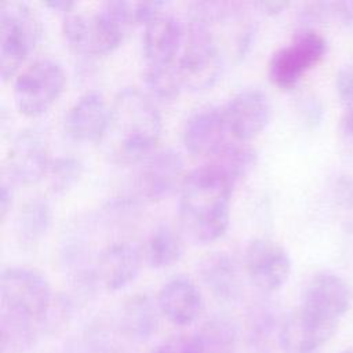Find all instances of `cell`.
Wrapping results in <instances>:
<instances>
[{
  "instance_id": "d6a6232c",
  "label": "cell",
  "mask_w": 353,
  "mask_h": 353,
  "mask_svg": "<svg viewBox=\"0 0 353 353\" xmlns=\"http://www.w3.org/2000/svg\"><path fill=\"white\" fill-rule=\"evenodd\" d=\"M288 6H290V3H287V1H261V3H258V7H261L268 14L280 12Z\"/></svg>"
},
{
  "instance_id": "4dcf8cb0",
  "label": "cell",
  "mask_w": 353,
  "mask_h": 353,
  "mask_svg": "<svg viewBox=\"0 0 353 353\" xmlns=\"http://www.w3.org/2000/svg\"><path fill=\"white\" fill-rule=\"evenodd\" d=\"M0 188V219L4 221L12 204V189L11 183H8L6 179H3Z\"/></svg>"
},
{
  "instance_id": "3957f363",
  "label": "cell",
  "mask_w": 353,
  "mask_h": 353,
  "mask_svg": "<svg viewBox=\"0 0 353 353\" xmlns=\"http://www.w3.org/2000/svg\"><path fill=\"white\" fill-rule=\"evenodd\" d=\"M212 23L190 14L185 40L176 61L182 87L203 90L211 87L222 72V54L214 39Z\"/></svg>"
},
{
  "instance_id": "30bf717a",
  "label": "cell",
  "mask_w": 353,
  "mask_h": 353,
  "mask_svg": "<svg viewBox=\"0 0 353 353\" xmlns=\"http://www.w3.org/2000/svg\"><path fill=\"white\" fill-rule=\"evenodd\" d=\"M244 268L262 292H274L288 280L291 258L287 250L268 237H254L244 248Z\"/></svg>"
},
{
  "instance_id": "ac0fdd59",
  "label": "cell",
  "mask_w": 353,
  "mask_h": 353,
  "mask_svg": "<svg viewBox=\"0 0 353 353\" xmlns=\"http://www.w3.org/2000/svg\"><path fill=\"white\" fill-rule=\"evenodd\" d=\"M143 261L142 251L128 241L106 245L95 261L98 283L108 291H119L135 280Z\"/></svg>"
},
{
  "instance_id": "8fae6325",
  "label": "cell",
  "mask_w": 353,
  "mask_h": 353,
  "mask_svg": "<svg viewBox=\"0 0 353 353\" xmlns=\"http://www.w3.org/2000/svg\"><path fill=\"white\" fill-rule=\"evenodd\" d=\"M185 40V26L170 12L160 11L143 25L142 50L145 68L175 66Z\"/></svg>"
},
{
  "instance_id": "d4e9b609",
  "label": "cell",
  "mask_w": 353,
  "mask_h": 353,
  "mask_svg": "<svg viewBox=\"0 0 353 353\" xmlns=\"http://www.w3.org/2000/svg\"><path fill=\"white\" fill-rule=\"evenodd\" d=\"M83 168L84 167L81 160L76 156L66 154L51 159L46 172L48 176L50 188L57 193L68 190L79 181Z\"/></svg>"
},
{
  "instance_id": "2e32d148",
  "label": "cell",
  "mask_w": 353,
  "mask_h": 353,
  "mask_svg": "<svg viewBox=\"0 0 353 353\" xmlns=\"http://www.w3.org/2000/svg\"><path fill=\"white\" fill-rule=\"evenodd\" d=\"M48 164L47 142L39 131L26 128L14 137L7 153V171L14 181L34 182L47 172Z\"/></svg>"
},
{
  "instance_id": "836d02e7",
  "label": "cell",
  "mask_w": 353,
  "mask_h": 353,
  "mask_svg": "<svg viewBox=\"0 0 353 353\" xmlns=\"http://www.w3.org/2000/svg\"><path fill=\"white\" fill-rule=\"evenodd\" d=\"M47 7L55 10V11H62L63 14H66L68 11H70L73 7H76L74 1L70 0H48L44 3Z\"/></svg>"
},
{
  "instance_id": "52a82bcc",
  "label": "cell",
  "mask_w": 353,
  "mask_h": 353,
  "mask_svg": "<svg viewBox=\"0 0 353 353\" xmlns=\"http://www.w3.org/2000/svg\"><path fill=\"white\" fill-rule=\"evenodd\" d=\"M65 81V70L57 59L51 57L33 59L14 80L12 94L17 108L26 116L41 114L59 97Z\"/></svg>"
},
{
  "instance_id": "ba28073f",
  "label": "cell",
  "mask_w": 353,
  "mask_h": 353,
  "mask_svg": "<svg viewBox=\"0 0 353 353\" xmlns=\"http://www.w3.org/2000/svg\"><path fill=\"white\" fill-rule=\"evenodd\" d=\"M327 41L316 29L298 30L292 40L277 48L268 63V76L283 90L292 88L325 55Z\"/></svg>"
},
{
  "instance_id": "cb8c5ba5",
  "label": "cell",
  "mask_w": 353,
  "mask_h": 353,
  "mask_svg": "<svg viewBox=\"0 0 353 353\" xmlns=\"http://www.w3.org/2000/svg\"><path fill=\"white\" fill-rule=\"evenodd\" d=\"M205 353H233L237 343V327L226 316H212L196 331Z\"/></svg>"
},
{
  "instance_id": "1f68e13d",
  "label": "cell",
  "mask_w": 353,
  "mask_h": 353,
  "mask_svg": "<svg viewBox=\"0 0 353 353\" xmlns=\"http://www.w3.org/2000/svg\"><path fill=\"white\" fill-rule=\"evenodd\" d=\"M334 14L338 15L350 28H353V1L334 3Z\"/></svg>"
},
{
  "instance_id": "277c9868",
  "label": "cell",
  "mask_w": 353,
  "mask_h": 353,
  "mask_svg": "<svg viewBox=\"0 0 353 353\" xmlns=\"http://www.w3.org/2000/svg\"><path fill=\"white\" fill-rule=\"evenodd\" d=\"M349 306L350 291L346 281L334 272L321 270L306 283L296 310L332 336Z\"/></svg>"
},
{
  "instance_id": "f546056e",
  "label": "cell",
  "mask_w": 353,
  "mask_h": 353,
  "mask_svg": "<svg viewBox=\"0 0 353 353\" xmlns=\"http://www.w3.org/2000/svg\"><path fill=\"white\" fill-rule=\"evenodd\" d=\"M302 113H303V116H305V120H306L309 124L314 125V124L320 123V120H321L323 108H321L320 102H319L316 98L310 97V98H306V101L303 102V105H302Z\"/></svg>"
},
{
  "instance_id": "7a4b0ae2",
  "label": "cell",
  "mask_w": 353,
  "mask_h": 353,
  "mask_svg": "<svg viewBox=\"0 0 353 353\" xmlns=\"http://www.w3.org/2000/svg\"><path fill=\"white\" fill-rule=\"evenodd\" d=\"M161 134V116L153 101L137 87H123L114 95L108 124L98 141L105 156L121 164L149 156Z\"/></svg>"
},
{
  "instance_id": "d6986e66",
  "label": "cell",
  "mask_w": 353,
  "mask_h": 353,
  "mask_svg": "<svg viewBox=\"0 0 353 353\" xmlns=\"http://www.w3.org/2000/svg\"><path fill=\"white\" fill-rule=\"evenodd\" d=\"M200 279L219 301L232 302L241 294V277L233 256L225 251H212L197 263Z\"/></svg>"
},
{
  "instance_id": "7c38bea8",
  "label": "cell",
  "mask_w": 353,
  "mask_h": 353,
  "mask_svg": "<svg viewBox=\"0 0 353 353\" xmlns=\"http://www.w3.org/2000/svg\"><path fill=\"white\" fill-rule=\"evenodd\" d=\"M183 160L172 148L152 152L143 159L138 170L135 186L148 200H160L168 196L183 181Z\"/></svg>"
},
{
  "instance_id": "484cf974",
  "label": "cell",
  "mask_w": 353,
  "mask_h": 353,
  "mask_svg": "<svg viewBox=\"0 0 353 353\" xmlns=\"http://www.w3.org/2000/svg\"><path fill=\"white\" fill-rule=\"evenodd\" d=\"M143 80L149 91L161 99L175 98L182 88L176 65L170 68H145Z\"/></svg>"
},
{
  "instance_id": "f1b7e54d",
  "label": "cell",
  "mask_w": 353,
  "mask_h": 353,
  "mask_svg": "<svg viewBox=\"0 0 353 353\" xmlns=\"http://www.w3.org/2000/svg\"><path fill=\"white\" fill-rule=\"evenodd\" d=\"M150 353H205L204 346L196 332L178 334L156 345Z\"/></svg>"
},
{
  "instance_id": "6da1fadb",
  "label": "cell",
  "mask_w": 353,
  "mask_h": 353,
  "mask_svg": "<svg viewBox=\"0 0 353 353\" xmlns=\"http://www.w3.org/2000/svg\"><path fill=\"white\" fill-rule=\"evenodd\" d=\"M236 183L234 178L211 159L185 175L179 186V219L193 241L210 243L225 233Z\"/></svg>"
},
{
  "instance_id": "e575fe53",
  "label": "cell",
  "mask_w": 353,
  "mask_h": 353,
  "mask_svg": "<svg viewBox=\"0 0 353 353\" xmlns=\"http://www.w3.org/2000/svg\"><path fill=\"white\" fill-rule=\"evenodd\" d=\"M343 353H353V349H346Z\"/></svg>"
},
{
  "instance_id": "83f0119b",
  "label": "cell",
  "mask_w": 353,
  "mask_h": 353,
  "mask_svg": "<svg viewBox=\"0 0 353 353\" xmlns=\"http://www.w3.org/2000/svg\"><path fill=\"white\" fill-rule=\"evenodd\" d=\"M334 199L342 225L353 232V176H341L336 179Z\"/></svg>"
},
{
  "instance_id": "5bb4252c",
  "label": "cell",
  "mask_w": 353,
  "mask_h": 353,
  "mask_svg": "<svg viewBox=\"0 0 353 353\" xmlns=\"http://www.w3.org/2000/svg\"><path fill=\"white\" fill-rule=\"evenodd\" d=\"M156 302L163 317L176 327L193 324L204 307L199 285L186 274H174L160 287Z\"/></svg>"
},
{
  "instance_id": "4316f807",
  "label": "cell",
  "mask_w": 353,
  "mask_h": 353,
  "mask_svg": "<svg viewBox=\"0 0 353 353\" xmlns=\"http://www.w3.org/2000/svg\"><path fill=\"white\" fill-rule=\"evenodd\" d=\"M336 92L342 105L341 132L353 145V63L339 69L336 74Z\"/></svg>"
},
{
  "instance_id": "ffe728a7",
  "label": "cell",
  "mask_w": 353,
  "mask_h": 353,
  "mask_svg": "<svg viewBox=\"0 0 353 353\" xmlns=\"http://www.w3.org/2000/svg\"><path fill=\"white\" fill-rule=\"evenodd\" d=\"M160 314L157 302L148 294H134L120 307V328L130 339L145 342L157 332Z\"/></svg>"
},
{
  "instance_id": "4fadbf2b",
  "label": "cell",
  "mask_w": 353,
  "mask_h": 353,
  "mask_svg": "<svg viewBox=\"0 0 353 353\" xmlns=\"http://www.w3.org/2000/svg\"><path fill=\"white\" fill-rule=\"evenodd\" d=\"M230 134L240 142L258 135L269 121L270 102L259 87H245L223 105Z\"/></svg>"
},
{
  "instance_id": "e0dca14e",
  "label": "cell",
  "mask_w": 353,
  "mask_h": 353,
  "mask_svg": "<svg viewBox=\"0 0 353 353\" xmlns=\"http://www.w3.org/2000/svg\"><path fill=\"white\" fill-rule=\"evenodd\" d=\"M109 110L110 105L99 90H87L65 113L66 134L79 142L99 141L108 124Z\"/></svg>"
},
{
  "instance_id": "9c48e42d",
  "label": "cell",
  "mask_w": 353,
  "mask_h": 353,
  "mask_svg": "<svg viewBox=\"0 0 353 353\" xmlns=\"http://www.w3.org/2000/svg\"><path fill=\"white\" fill-rule=\"evenodd\" d=\"M135 23V1L109 0L101 3L94 12L87 14L84 54H106L114 50Z\"/></svg>"
},
{
  "instance_id": "8992f818",
  "label": "cell",
  "mask_w": 353,
  "mask_h": 353,
  "mask_svg": "<svg viewBox=\"0 0 353 353\" xmlns=\"http://www.w3.org/2000/svg\"><path fill=\"white\" fill-rule=\"evenodd\" d=\"M1 312L40 320L50 309L54 295L47 277L28 266H8L0 276Z\"/></svg>"
},
{
  "instance_id": "44dd1931",
  "label": "cell",
  "mask_w": 353,
  "mask_h": 353,
  "mask_svg": "<svg viewBox=\"0 0 353 353\" xmlns=\"http://www.w3.org/2000/svg\"><path fill=\"white\" fill-rule=\"evenodd\" d=\"M183 252L181 234L168 223L154 226L143 243L142 256L148 266L163 269L175 263Z\"/></svg>"
},
{
  "instance_id": "603a6c76",
  "label": "cell",
  "mask_w": 353,
  "mask_h": 353,
  "mask_svg": "<svg viewBox=\"0 0 353 353\" xmlns=\"http://www.w3.org/2000/svg\"><path fill=\"white\" fill-rule=\"evenodd\" d=\"M51 205L43 197H33L19 210L15 232L21 243L33 244L39 241L51 225Z\"/></svg>"
},
{
  "instance_id": "7402d4cb",
  "label": "cell",
  "mask_w": 353,
  "mask_h": 353,
  "mask_svg": "<svg viewBox=\"0 0 353 353\" xmlns=\"http://www.w3.org/2000/svg\"><path fill=\"white\" fill-rule=\"evenodd\" d=\"M41 334L40 324L32 319L1 312L0 335L3 353H25L30 350Z\"/></svg>"
},
{
  "instance_id": "9a60e30c",
  "label": "cell",
  "mask_w": 353,
  "mask_h": 353,
  "mask_svg": "<svg viewBox=\"0 0 353 353\" xmlns=\"http://www.w3.org/2000/svg\"><path fill=\"white\" fill-rule=\"evenodd\" d=\"M229 125L222 106L208 105L193 112L185 121L182 139L193 154L211 157L228 143Z\"/></svg>"
},
{
  "instance_id": "5b68a950",
  "label": "cell",
  "mask_w": 353,
  "mask_h": 353,
  "mask_svg": "<svg viewBox=\"0 0 353 353\" xmlns=\"http://www.w3.org/2000/svg\"><path fill=\"white\" fill-rule=\"evenodd\" d=\"M40 21L29 4L4 1L0 8V76L12 77L40 36Z\"/></svg>"
}]
</instances>
